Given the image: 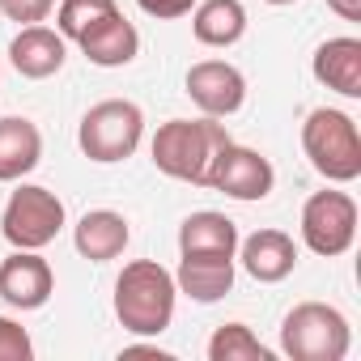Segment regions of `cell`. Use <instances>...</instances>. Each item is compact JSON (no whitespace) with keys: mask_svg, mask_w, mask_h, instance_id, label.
<instances>
[{"mask_svg":"<svg viewBox=\"0 0 361 361\" xmlns=\"http://www.w3.org/2000/svg\"><path fill=\"white\" fill-rule=\"evenodd\" d=\"M226 145H230L226 123L204 115V119H170V123H161L149 153H153V166L161 174L178 178V183H192V188H209L213 157Z\"/></svg>","mask_w":361,"mask_h":361,"instance_id":"6da1fadb","label":"cell"},{"mask_svg":"<svg viewBox=\"0 0 361 361\" xmlns=\"http://www.w3.org/2000/svg\"><path fill=\"white\" fill-rule=\"evenodd\" d=\"M174 298L178 285L157 259H132L115 281V314L132 336H161L174 319Z\"/></svg>","mask_w":361,"mask_h":361,"instance_id":"7a4b0ae2","label":"cell"},{"mask_svg":"<svg viewBox=\"0 0 361 361\" xmlns=\"http://www.w3.org/2000/svg\"><path fill=\"white\" fill-rule=\"evenodd\" d=\"M302 149L327 183L361 178V132L357 119L336 106H314L302 123Z\"/></svg>","mask_w":361,"mask_h":361,"instance_id":"3957f363","label":"cell"},{"mask_svg":"<svg viewBox=\"0 0 361 361\" xmlns=\"http://www.w3.org/2000/svg\"><path fill=\"white\" fill-rule=\"evenodd\" d=\"M348 344V319L327 302H298L281 323V353L293 361H344Z\"/></svg>","mask_w":361,"mask_h":361,"instance_id":"277c9868","label":"cell"},{"mask_svg":"<svg viewBox=\"0 0 361 361\" xmlns=\"http://www.w3.org/2000/svg\"><path fill=\"white\" fill-rule=\"evenodd\" d=\"M140 136H145V111L128 98H106V102L90 106L81 115V128H77L81 153L90 161H102V166L132 157Z\"/></svg>","mask_w":361,"mask_h":361,"instance_id":"5b68a950","label":"cell"},{"mask_svg":"<svg viewBox=\"0 0 361 361\" xmlns=\"http://www.w3.org/2000/svg\"><path fill=\"white\" fill-rule=\"evenodd\" d=\"M60 230H64V200L39 183L18 188L5 204V217H0V234L18 251H43L47 243H56Z\"/></svg>","mask_w":361,"mask_h":361,"instance_id":"8992f818","label":"cell"},{"mask_svg":"<svg viewBox=\"0 0 361 361\" xmlns=\"http://www.w3.org/2000/svg\"><path fill=\"white\" fill-rule=\"evenodd\" d=\"M357 238V200L348 192H314L302 204V243L323 255L336 259L353 247Z\"/></svg>","mask_w":361,"mask_h":361,"instance_id":"52a82bcc","label":"cell"},{"mask_svg":"<svg viewBox=\"0 0 361 361\" xmlns=\"http://www.w3.org/2000/svg\"><path fill=\"white\" fill-rule=\"evenodd\" d=\"M272 183H276L272 161L247 145H234V140L213 157V170H209V188L226 192L230 200H264L272 192Z\"/></svg>","mask_w":361,"mask_h":361,"instance_id":"ba28073f","label":"cell"},{"mask_svg":"<svg viewBox=\"0 0 361 361\" xmlns=\"http://www.w3.org/2000/svg\"><path fill=\"white\" fill-rule=\"evenodd\" d=\"M188 94H192V102L204 115L226 119V115L243 111V102H247V77L234 64H226V60H200V64L188 68Z\"/></svg>","mask_w":361,"mask_h":361,"instance_id":"9c48e42d","label":"cell"},{"mask_svg":"<svg viewBox=\"0 0 361 361\" xmlns=\"http://www.w3.org/2000/svg\"><path fill=\"white\" fill-rule=\"evenodd\" d=\"M56 293V272L39 251H13L0 264V298L13 310H39Z\"/></svg>","mask_w":361,"mask_h":361,"instance_id":"30bf717a","label":"cell"},{"mask_svg":"<svg viewBox=\"0 0 361 361\" xmlns=\"http://www.w3.org/2000/svg\"><path fill=\"white\" fill-rule=\"evenodd\" d=\"M234 255L259 285H276L298 268V243L285 230H255L251 238H238Z\"/></svg>","mask_w":361,"mask_h":361,"instance_id":"8fae6325","label":"cell"},{"mask_svg":"<svg viewBox=\"0 0 361 361\" xmlns=\"http://www.w3.org/2000/svg\"><path fill=\"white\" fill-rule=\"evenodd\" d=\"M64 56H68V39L60 30H47L43 22L39 26H22L18 39L9 43V60L22 77L30 81H47L64 68Z\"/></svg>","mask_w":361,"mask_h":361,"instance_id":"7c38bea8","label":"cell"},{"mask_svg":"<svg viewBox=\"0 0 361 361\" xmlns=\"http://www.w3.org/2000/svg\"><path fill=\"white\" fill-rule=\"evenodd\" d=\"M310 73H314L319 85L336 90V94H344V98H361V39L340 35V39L319 43Z\"/></svg>","mask_w":361,"mask_h":361,"instance_id":"4fadbf2b","label":"cell"},{"mask_svg":"<svg viewBox=\"0 0 361 361\" xmlns=\"http://www.w3.org/2000/svg\"><path fill=\"white\" fill-rule=\"evenodd\" d=\"M178 293H188L192 302H221L234 289V255H183L174 272Z\"/></svg>","mask_w":361,"mask_h":361,"instance_id":"5bb4252c","label":"cell"},{"mask_svg":"<svg viewBox=\"0 0 361 361\" xmlns=\"http://www.w3.org/2000/svg\"><path fill=\"white\" fill-rule=\"evenodd\" d=\"M128 238H132V230H128L123 213H115V209H90L73 230V247L94 264H106V259L123 255Z\"/></svg>","mask_w":361,"mask_h":361,"instance_id":"9a60e30c","label":"cell"},{"mask_svg":"<svg viewBox=\"0 0 361 361\" xmlns=\"http://www.w3.org/2000/svg\"><path fill=\"white\" fill-rule=\"evenodd\" d=\"M43 157V132L26 115L0 119V183H18Z\"/></svg>","mask_w":361,"mask_h":361,"instance_id":"2e32d148","label":"cell"},{"mask_svg":"<svg viewBox=\"0 0 361 361\" xmlns=\"http://www.w3.org/2000/svg\"><path fill=\"white\" fill-rule=\"evenodd\" d=\"M81 51H85V60L98 64V68H123V64L136 60L140 35H136V26L115 9L106 22H98V26L81 39Z\"/></svg>","mask_w":361,"mask_h":361,"instance_id":"e0dca14e","label":"cell"},{"mask_svg":"<svg viewBox=\"0 0 361 361\" xmlns=\"http://www.w3.org/2000/svg\"><path fill=\"white\" fill-rule=\"evenodd\" d=\"M178 251L183 255H234L238 251V226L226 213H192L178 226Z\"/></svg>","mask_w":361,"mask_h":361,"instance_id":"ac0fdd59","label":"cell"},{"mask_svg":"<svg viewBox=\"0 0 361 361\" xmlns=\"http://www.w3.org/2000/svg\"><path fill=\"white\" fill-rule=\"evenodd\" d=\"M192 35L204 47H234L247 35V9L243 0H204L192 9Z\"/></svg>","mask_w":361,"mask_h":361,"instance_id":"d6986e66","label":"cell"},{"mask_svg":"<svg viewBox=\"0 0 361 361\" xmlns=\"http://www.w3.org/2000/svg\"><path fill=\"white\" fill-rule=\"evenodd\" d=\"M209 361H272V348H264L247 323H226L209 340Z\"/></svg>","mask_w":361,"mask_h":361,"instance_id":"ffe728a7","label":"cell"},{"mask_svg":"<svg viewBox=\"0 0 361 361\" xmlns=\"http://www.w3.org/2000/svg\"><path fill=\"white\" fill-rule=\"evenodd\" d=\"M115 9H119L115 0H60V9H56V26H60V35H64V39L81 43V39H85L98 22H106Z\"/></svg>","mask_w":361,"mask_h":361,"instance_id":"44dd1931","label":"cell"},{"mask_svg":"<svg viewBox=\"0 0 361 361\" xmlns=\"http://www.w3.org/2000/svg\"><path fill=\"white\" fill-rule=\"evenodd\" d=\"M30 357H35L30 331H26L18 319H5V314H0V361H30Z\"/></svg>","mask_w":361,"mask_h":361,"instance_id":"7402d4cb","label":"cell"},{"mask_svg":"<svg viewBox=\"0 0 361 361\" xmlns=\"http://www.w3.org/2000/svg\"><path fill=\"white\" fill-rule=\"evenodd\" d=\"M51 9H56V0H0V13L18 26H39L51 18Z\"/></svg>","mask_w":361,"mask_h":361,"instance_id":"603a6c76","label":"cell"},{"mask_svg":"<svg viewBox=\"0 0 361 361\" xmlns=\"http://www.w3.org/2000/svg\"><path fill=\"white\" fill-rule=\"evenodd\" d=\"M140 13L157 18V22H174V18H188L196 9V0H136Z\"/></svg>","mask_w":361,"mask_h":361,"instance_id":"cb8c5ba5","label":"cell"},{"mask_svg":"<svg viewBox=\"0 0 361 361\" xmlns=\"http://www.w3.org/2000/svg\"><path fill=\"white\" fill-rule=\"evenodd\" d=\"M327 9L340 13L344 22H361V0H327Z\"/></svg>","mask_w":361,"mask_h":361,"instance_id":"d4e9b609","label":"cell"},{"mask_svg":"<svg viewBox=\"0 0 361 361\" xmlns=\"http://www.w3.org/2000/svg\"><path fill=\"white\" fill-rule=\"evenodd\" d=\"M268 5H298V0H268Z\"/></svg>","mask_w":361,"mask_h":361,"instance_id":"484cf974","label":"cell"}]
</instances>
